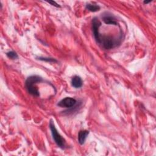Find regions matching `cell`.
Returning a JSON list of instances; mask_svg holds the SVG:
<instances>
[{
  "instance_id": "obj_1",
  "label": "cell",
  "mask_w": 156,
  "mask_h": 156,
  "mask_svg": "<svg viewBox=\"0 0 156 156\" xmlns=\"http://www.w3.org/2000/svg\"><path fill=\"white\" fill-rule=\"evenodd\" d=\"M43 80L42 77L37 75H33L28 77L25 82L26 87L28 92L34 96H39L40 91L36 85L38 83H40Z\"/></svg>"
},
{
  "instance_id": "obj_2",
  "label": "cell",
  "mask_w": 156,
  "mask_h": 156,
  "mask_svg": "<svg viewBox=\"0 0 156 156\" xmlns=\"http://www.w3.org/2000/svg\"><path fill=\"white\" fill-rule=\"evenodd\" d=\"M49 128L51 129V133H52L53 139L55 141V143L60 148L62 149H64L65 147V143H66L65 140L58 132L52 119H51L49 121Z\"/></svg>"
},
{
  "instance_id": "obj_3",
  "label": "cell",
  "mask_w": 156,
  "mask_h": 156,
  "mask_svg": "<svg viewBox=\"0 0 156 156\" xmlns=\"http://www.w3.org/2000/svg\"><path fill=\"white\" fill-rule=\"evenodd\" d=\"M77 103V101L76 99L70 97H66L63 99H62L61 101H60L57 105L62 108H73L74 107H76V104Z\"/></svg>"
},
{
  "instance_id": "obj_4",
  "label": "cell",
  "mask_w": 156,
  "mask_h": 156,
  "mask_svg": "<svg viewBox=\"0 0 156 156\" xmlns=\"http://www.w3.org/2000/svg\"><path fill=\"white\" fill-rule=\"evenodd\" d=\"M101 26V23L99 19L94 17L92 20V30L93 32V35L96 41L97 42L99 39V27Z\"/></svg>"
},
{
  "instance_id": "obj_5",
  "label": "cell",
  "mask_w": 156,
  "mask_h": 156,
  "mask_svg": "<svg viewBox=\"0 0 156 156\" xmlns=\"http://www.w3.org/2000/svg\"><path fill=\"white\" fill-rule=\"evenodd\" d=\"M102 21H104V23L106 24L114 25V26H117L118 24L115 16L112 15V14H109L108 13L104 14L102 16Z\"/></svg>"
},
{
  "instance_id": "obj_6",
  "label": "cell",
  "mask_w": 156,
  "mask_h": 156,
  "mask_svg": "<svg viewBox=\"0 0 156 156\" xmlns=\"http://www.w3.org/2000/svg\"><path fill=\"white\" fill-rule=\"evenodd\" d=\"M90 132L87 130H82L79 132L78 133V142L80 145H82L85 143V141L87 139V136L88 135Z\"/></svg>"
},
{
  "instance_id": "obj_7",
  "label": "cell",
  "mask_w": 156,
  "mask_h": 156,
  "mask_svg": "<svg viewBox=\"0 0 156 156\" xmlns=\"http://www.w3.org/2000/svg\"><path fill=\"white\" fill-rule=\"evenodd\" d=\"M71 85L75 88H79L82 87L83 82L81 77L79 76H74L71 79Z\"/></svg>"
},
{
  "instance_id": "obj_8",
  "label": "cell",
  "mask_w": 156,
  "mask_h": 156,
  "mask_svg": "<svg viewBox=\"0 0 156 156\" xmlns=\"http://www.w3.org/2000/svg\"><path fill=\"white\" fill-rule=\"evenodd\" d=\"M85 9L90 12H98L100 10L101 7L98 5H95V4H87L85 6Z\"/></svg>"
},
{
  "instance_id": "obj_9",
  "label": "cell",
  "mask_w": 156,
  "mask_h": 156,
  "mask_svg": "<svg viewBox=\"0 0 156 156\" xmlns=\"http://www.w3.org/2000/svg\"><path fill=\"white\" fill-rule=\"evenodd\" d=\"M37 58L39 60L41 61H44L46 62H51V63H55L57 62V60H55L54 58H51V57H37Z\"/></svg>"
},
{
  "instance_id": "obj_10",
  "label": "cell",
  "mask_w": 156,
  "mask_h": 156,
  "mask_svg": "<svg viewBox=\"0 0 156 156\" xmlns=\"http://www.w3.org/2000/svg\"><path fill=\"white\" fill-rule=\"evenodd\" d=\"M6 55L7 56L8 58L12 59V60H15V59H17L18 58V55L16 54V52L11 51H9L6 53Z\"/></svg>"
},
{
  "instance_id": "obj_11",
  "label": "cell",
  "mask_w": 156,
  "mask_h": 156,
  "mask_svg": "<svg viewBox=\"0 0 156 156\" xmlns=\"http://www.w3.org/2000/svg\"><path fill=\"white\" fill-rule=\"evenodd\" d=\"M48 3H49V4H51L52 5H54V6H55V7H60V5H59V4H58L56 2H55V1H47Z\"/></svg>"
},
{
  "instance_id": "obj_12",
  "label": "cell",
  "mask_w": 156,
  "mask_h": 156,
  "mask_svg": "<svg viewBox=\"0 0 156 156\" xmlns=\"http://www.w3.org/2000/svg\"><path fill=\"white\" fill-rule=\"evenodd\" d=\"M151 2V1H144V4H148V3Z\"/></svg>"
}]
</instances>
